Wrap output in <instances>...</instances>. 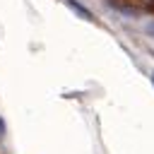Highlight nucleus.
I'll return each instance as SVG.
<instances>
[{
  "label": "nucleus",
  "instance_id": "1",
  "mask_svg": "<svg viewBox=\"0 0 154 154\" xmlns=\"http://www.w3.org/2000/svg\"><path fill=\"white\" fill-rule=\"evenodd\" d=\"M70 7H72V10H77V12H79V14L84 17V19H91V14H89V12H87V10L82 7V5H77V2H72V0H70Z\"/></svg>",
  "mask_w": 154,
  "mask_h": 154
},
{
  "label": "nucleus",
  "instance_id": "2",
  "mask_svg": "<svg viewBox=\"0 0 154 154\" xmlns=\"http://www.w3.org/2000/svg\"><path fill=\"white\" fill-rule=\"evenodd\" d=\"M2 132H5V125H2V120H0V135H2Z\"/></svg>",
  "mask_w": 154,
  "mask_h": 154
}]
</instances>
